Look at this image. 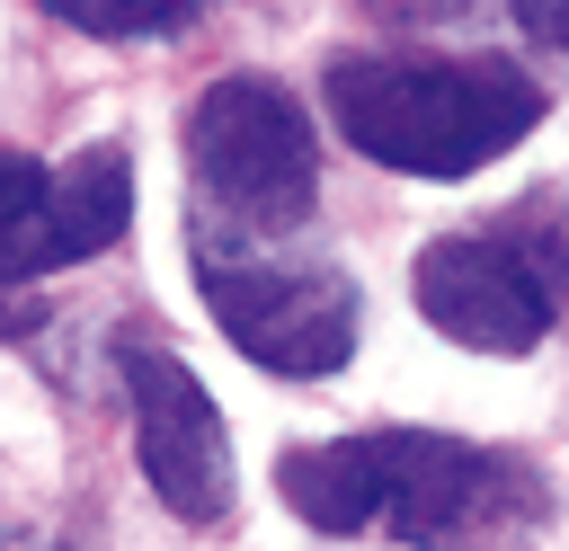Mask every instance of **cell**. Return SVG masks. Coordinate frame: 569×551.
<instances>
[{"label": "cell", "instance_id": "obj_6", "mask_svg": "<svg viewBox=\"0 0 569 551\" xmlns=\"http://www.w3.org/2000/svg\"><path fill=\"white\" fill-rule=\"evenodd\" d=\"M133 213V178L116 142L71 151L62 169L0 151V284H27L44 267H80L98 258Z\"/></svg>", "mask_w": 569, "mask_h": 551}, {"label": "cell", "instance_id": "obj_10", "mask_svg": "<svg viewBox=\"0 0 569 551\" xmlns=\"http://www.w3.org/2000/svg\"><path fill=\"white\" fill-rule=\"evenodd\" d=\"M0 551H9V542H0Z\"/></svg>", "mask_w": 569, "mask_h": 551}, {"label": "cell", "instance_id": "obj_5", "mask_svg": "<svg viewBox=\"0 0 569 551\" xmlns=\"http://www.w3.org/2000/svg\"><path fill=\"white\" fill-rule=\"evenodd\" d=\"M409 293H418L427 329H445L453 347L525 355L560 320V258H542L525 240H498V231H453V240L418 249Z\"/></svg>", "mask_w": 569, "mask_h": 551}, {"label": "cell", "instance_id": "obj_8", "mask_svg": "<svg viewBox=\"0 0 569 551\" xmlns=\"http://www.w3.org/2000/svg\"><path fill=\"white\" fill-rule=\"evenodd\" d=\"M36 9L71 18L80 36H169V27H187L204 0H36Z\"/></svg>", "mask_w": 569, "mask_h": 551}, {"label": "cell", "instance_id": "obj_9", "mask_svg": "<svg viewBox=\"0 0 569 551\" xmlns=\"http://www.w3.org/2000/svg\"><path fill=\"white\" fill-rule=\"evenodd\" d=\"M516 18H525L551 53H569V0H516Z\"/></svg>", "mask_w": 569, "mask_h": 551}, {"label": "cell", "instance_id": "obj_2", "mask_svg": "<svg viewBox=\"0 0 569 551\" xmlns=\"http://www.w3.org/2000/svg\"><path fill=\"white\" fill-rule=\"evenodd\" d=\"M338 133L409 178H471L542 124V89L498 53H347L329 62Z\"/></svg>", "mask_w": 569, "mask_h": 551}, {"label": "cell", "instance_id": "obj_3", "mask_svg": "<svg viewBox=\"0 0 569 551\" xmlns=\"http://www.w3.org/2000/svg\"><path fill=\"white\" fill-rule=\"evenodd\" d=\"M187 169H196V196L240 222V231H284L311 213V178H320V151H311V124L302 107L276 89V80H213L196 107H187Z\"/></svg>", "mask_w": 569, "mask_h": 551}, {"label": "cell", "instance_id": "obj_4", "mask_svg": "<svg viewBox=\"0 0 569 551\" xmlns=\"http://www.w3.org/2000/svg\"><path fill=\"white\" fill-rule=\"evenodd\" d=\"M196 284L222 338L267 373H338L356 355V284L338 267H267V258H196Z\"/></svg>", "mask_w": 569, "mask_h": 551}, {"label": "cell", "instance_id": "obj_7", "mask_svg": "<svg viewBox=\"0 0 569 551\" xmlns=\"http://www.w3.org/2000/svg\"><path fill=\"white\" fill-rule=\"evenodd\" d=\"M124 391H133V453H142V480L160 489L169 515L187 524H213L231 507V435H222V409L204 400V382L160 355V347H133L124 355Z\"/></svg>", "mask_w": 569, "mask_h": 551}, {"label": "cell", "instance_id": "obj_1", "mask_svg": "<svg viewBox=\"0 0 569 551\" xmlns=\"http://www.w3.org/2000/svg\"><path fill=\"white\" fill-rule=\"evenodd\" d=\"M276 489L311 533H391L418 551H507L551 515L533 462L418 427L293 444L276 462Z\"/></svg>", "mask_w": 569, "mask_h": 551}]
</instances>
